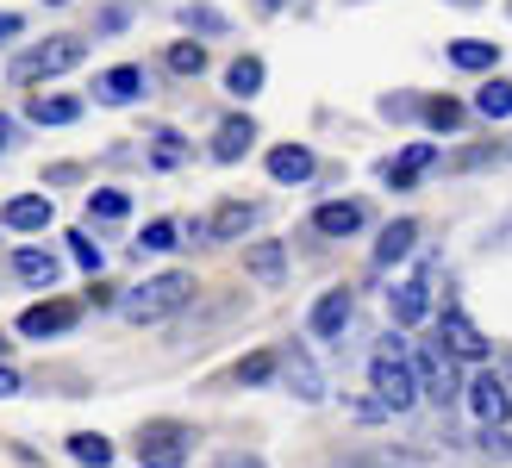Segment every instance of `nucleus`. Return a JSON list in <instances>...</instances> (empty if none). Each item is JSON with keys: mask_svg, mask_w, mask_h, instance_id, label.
Here are the masks:
<instances>
[{"mask_svg": "<svg viewBox=\"0 0 512 468\" xmlns=\"http://www.w3.org/2000/svg\"><path fill=\"white\" fill-rule=\"evenodd\" d=\"M157 163H163V169L182 163V138H175V132H157Z\"/></svg>", "mask_w": 512, "mask_h": 468, "instance_id": "34", "label": "nucleus"}, {"mask_svg": "<svg viewBox=\"0 0 512 468\" xmlns=\"http://www.w3.org/2000/svg\"><path fill=\"white\" fill-rule=\"evenodd\" d=\"M475 113L481 119H512V82H488L475 94Z\"/></svg>", "mask_w": 512, "mask_h": 468, "instance_id": "26", "label": "nucleus"}, {"mask_svg": "<svg viewBox=\"0 0 512 468\" xmlns=\"http://www.w3.org/2000/svg\"><path fill=\"white\" fill-rule=\"evenodd\" d=\"M469 412H475L488 431H500V425L512 419V394H506V381H500L494 369H481V375L469 381Z\"/></svg>", "mask_w": 512, "mask_h": 468, "instance_id": "7", "label": "nucleus"}, {"mask_svg": "<svg viewBox=\"0 0 512 468\" xmlns=\"http://www.w3.org/2000/svg\"><path fill=\"white\" fill-rule=\"evenodd\" d=\"M388 312H394V325H419L431 312V288L425 281H400V288L388 294Z\"/></svg>", "mask_w": 512, "mask_h": 468, "instance_id": "19", "label": "nucleus"}, {"mask_svg": "<svg viewBox=\"0 0 512 468\" xmlns=\"http://www.w3.org/2000/svg\"><path fill=\"white\" fill-rule=\"evenodd\" d=\"M169 69L175 75H200L207 69V44H169Z\"/></svg>", "mask_w": 512, "mask_h": 468, "instance_id": "29", "label": "nucleus"}, {"mask_svg": "<svg viewBox=\"0 0 512 468\" xmlns=\"http://www.w3.org/2000/svg\"><path fill=\"white\" fill-rule=\"evenodd\" d=\"M7 138H13V125H7V119H0V150H7Z\"/></svg>", "mask_w": 512, "mask_h": 468, "instance_id": "38", "label": "nucleus"}, {"mask_svg": "<svg viewBox=\"0 0 512 468\" xmlns=\"http://www.w3.org/2000/svg\"><path fill=\"white\" fill-rule=\"evenodd\" d=\"M350 312H356V300H350V288H331V294H319L313 300V337H344V325H350Z\"/></svg>", "mask_w": 512, "mask_h": 468, "instance_id": "11", "label": "nucleus"}, {"mask_svg": "<svg viewBox=\"0 0 512 468\" xmlns=\"http://www.w3.org/2000/svg\"><path fill=\"white\" fill-rule=\"evenodd\" d=\"M244 269L263 281V288H275V281L288 275V250H281V244H250L244 250Z\"/></svg>", "mask_w": 512, "mask_h": 468, "instance_id": "20", "label": "nucleus"}, {"mask_svg": "<svg viewBox=\"0 0 512 468\" xmlns=\"http://www.w3.org/2000/svg\"><path fill=\"white\" fill-rule=\"evenodd\" d=\"M369 387H375V406H381V412H406V406L419 400V369H413V356H406L400 337H388V344L375 350Z\"/></svg>", "mask_w": 512, "mask_h": 468, "instance_id": "1", "label": "nucleus"}, {"mask_svg": "<svg viewBox=\"0 0 512 468\" xmlns=\"http://www.w3.org/2000/svg\"><path fill=\"white\" fill-rule=\"evenodd\" d=\"M225 88H232L238 100H250L256 88H263V57H238L232 69H225Z\"/></svg>", "mask_w": 512, "mask_h": 468, "instance_id": "25", "label": "nucleus"}, {"mask_svg": "<svg viewBox=\"0 0 512 468\" xmlns=\"http://www.w3.org/2000/svg\"><path fill=\"white\" fill-rule=\"evenodd\" d=\"M88 213L94 219H125V213H132V194H125V188H94L88 194Z\"/></svg>", "mask_w": 512, "mask_h": 468, "instance_id": "27", "label": "nucleus"}, {"mask_svg": "<svg viewBox=\"0 0 512 468\" xmlns=\"http://www.w3.org/2000/svg\"><path fill=\"white\" fill-rule=\"evenodd\" d=\"M69 325H75V306L69 300H38V306L19 312V331L25 337H63Z\"/></svg>", "mask_w": 512, "mask_h": 468, "instance_id": "10", "label": "nucleus"}, {"mask_svg": "<svg viewBox=\"0 0 512 468\" xmlns=\"http://www.w3.org/2000/svg\"><path fill=\"white\" fill-rule=\"evenodd\" d=\"M413 238H419V225H413V219H394L388 231H381V244H375V263L394 269L400 256H413Z\"/></svg>", "mask_w": 512, "mask_h": 468, "instance_id": "22", "label": "nucleus"}, {"mask_svg": "<svg viewBox=\"0 0 512 468\" xmlns=\"http://www.w3.org/2000/svg\"><path fill=\"white\" fill-rule=\"evenodd\" d=\"M19 32H25V19H19V13H0V44L19 38Z\"/></svg>", "mask_w": 512, "mask_h": 468, "instance_id": "36", "label": "nucleus"}, {"mask_svg": "<svg viewBox=\"0 0 512 468\" xmlns=\"http://www.w3.org/2000/svg\"><path fill=\"white\" fill-rule=\"evenodd\" d=\"M413 369H419V394H431L438 406H450L456 394H463V387H456V362H450L444 350H419Z\"/></svg>", "mask_w": 512, "mask_h": 468, "instance_id": "8", "label": "nucleus"}, {"mask_svg": "<svg viewBox=\"0 0 512 468\" xmlns=\"http://www.w3.org/2000/svg\"><path fill=\"white\" fill-rule=\"evenodd\" d=\"M431 163H438V144H406L394 163H381V181H388V188H413Z\"/></svg>", "mask_w": 512, "mask_h": 468, "instance_id": "13", "label": "nucleus"}, {"mask_svg": "<svg viewBox=\"0 0 512 468\" xmlns=\"http://www.w3.org/2000/svg\"><path fill=\"white\" fill-rule=\"evenodd\" d=\"M313 169H319V163H313V150H306V144H275V150H269V175L288 181V188H294V181H306Z\"/></svg>", "mask_w": 512, "mask_h": 468, "instance_id": "18", "label": "nucleus"}, {"mask_svg": "<svg viewBox=\"0 0 512 468\" xmlns=\"http://www.w3.org/2000/svg\"><path fill=\"white\" fill-rule=\"evenodd\" d=\"M25 113H32V125H75L82 119V100L75 94H38Z\"/></svg>", "mask_w": 512, "mask_h": 468, "instance_id": "21", "label": "nucleus"}, {"mask_svg": "<svg viewBox=\"0 0 512 468\" xmlns=\"http://www.w3.org/2000/svg\"><path fill=\"white\" fill-rule=\"evenodd\" d=\"M213 468H269V462H263V456H244V450H232V456H219Z\"/></svg>", "mask_w": 512, "mask_h": 468, "instance_id": "35", "label": "nucleus"}, {"mask_svg": "<svg viewBox=\"0 0 512 468\" xmlns=\"http://www.w3.org/2000/svg\"><path fill=\"white\" fill-rule=\"evenodd\" d=\"M7 394H19V369H7V362H0V400Z\"/></svg>", "mask_w": 512, "mask_h": 468, "instance_id": "37", "label": "nucleus"}, {"mask_svg": "<svg viewBox=\"0 0 512 468\" xmlns=\"http://www.w3.org/2000/svg\"><path fill=\"white\" fill-rule=\"evenodd\" d=\"M188 294H194V275L188 269H169V275H150L144 288L125 294L119 312H125V319H138V325H157V319H169V312H182Z\"/></svg>", "mask_w": 512, "mask_h": 468, "instance_id": "2", "label": "nucleus"}, {"mask_svg": "<svg viewBox=\"0 0 512 468\" xmlns=\"http://www.w3.org/2000/svg\"><path fill=\"white\" fill-rule=\"evenodd\" d=\"M269 375H275V356H269V350L250 356V362H238V381H244V387H263Z\"/></svg>", "mask_w": 512, "mask_h": 468, "instance_id": "33", "label": "nucleus"}, {"mask_svg": "<svg viewBox=\"0 0 512 468\" xmlns=\"http://www.w3.org/2000/svg\"><path fill=\"white\" fill-rule=\"evenodd\" d=\"M182 25H188V32H200V38H219L225 32V13H213V7H182Z\"/></svg>", "mask_w": 512, "mask_h": 468, "instance_id": "30", "label": "nucleus"}, {"mask_svg": "<svg viewBox=\"0 0 512 468\" xmlns=\"http://www.w3.org/2000/svg\"><path fill=\"white\" fill-rule=\"evenodd\" d=\"M250 144H256V119H250V113L219 119V132H213V156H219V163H238Z\"/></svg>", "mask_w": 512, "mask_h": 468, "instance_id": "14", "label": "nucleus"}, {"mask_svg": "<svg viewBox=\"0 0 512 468\" xmlns=\"http://www.w3.org/2000/svg\"><path fill=\"white\" fill-rule=\"evenodd\" d=\"M250 225H256V206L250 200H225V206H213V213L194 225V238H219L225 244V238H244Z\"/></svg>", "mask_w": 512, "mask_h": 468, "instance_id": "9", "label": "nucleus"}, {"mask_svg": "<svg viewBox=\"0 0 512 468\" xmlns=\"http://www.w3.org/2000/svg\"><path fill=\"white\" fill-rule=\"evenodd\" d=\"M425 125H431V132H450V125H463V107H456V100H431Z\"/></svg>", "mask_w": 512, "mask_h": 468, "instance_id": "32", "label": "nucleus"}, {"mask_svg": "<svg viewBox=\"0 0 512 468\" xmlns=\"http://www.w3.org/2000/svg\"><path fill=\"white\" fill-rule=\"evenodd\" d=\"M94 94L107 100V107H125V100H138V94H144V69H138V63H113V69L94 82Z\"/></svg>", "mask_w": 512, "mask_h": 468, "instance_id": "15", "label": "nucleus"}, {"mask_svg": "<svg viewBox=\"0 0 512 468\" xmlns=\"http://www.w3.org/2000/svg\"><path fill=\"white\" fill-rule=\"evenodd\" d=\"M313 231L319 238H350V231H363V206L356 200H325L313 213Z\"/></svg>", "mask_w": 512, "mask_h": 468, "instance_id": "17", "label": "nucleus"}, {"mask_svg": "<svg viewBox=\"0 0 512 468\" xmlns=\"http://www.w3.org/2000/svg\"><path fill=\"white\" fill-rule=\"evenodd\" d=\"M50 219H57V206H50V194H19L0 206V225L7 231H44Z\"/></svg>", "mask_w": 512, "mask_h": 468, "instance_id": "12", "label": "nucleus"}, {"mask_svg": "<svg viewBox=\"0 0 512 468\" xmlns=\"http://www.w3.org/2000/svg\"><path fill=\"white\" fill-rule=\"evenodd\" d=\"M13 275L25 281V288H57V256L38 250V244H19L13 250Z\"/></svg>", "mask_w": 512, "mask_h": 468, "instance_id": "16", "label": "nucleus"}, {"mask_svg": "<svg viewBox=\"0 0 512 468\" xmlns=\"http://www.w3.org/2000/svg\"><path fill=\"white\" fill-rule=\"evenodd\" d=\"M163 256V250H175V219H150L144 225V238H138V256Z\"/></svg>", "mask_w": 512, "mask_h": 468, "instance_id": "28", "label": "nucleus"}, {"mask_svg": "<svg viewBox=\"0 0 512 468\" xmlns=\"http://www.w3.org/2000/svg\"><path fill=\"white\" fill-rule=\"evenodd\" d=\"M88 50L82 38H44L38 50H25V57H13V82H50V75H69L75 63H82Z\"/></svg>", "mask_w": 512, "mask_h": 468, "instance_id": "3", "label": "nucleus"}, {"mask_svg": "<svg viewBox=\"0 0 512 468\" xmlns=\"http://www.w3.org/2000/svg\"><path fill=\"white\" fill-rule=\"evenodd\" d=\"M188 444H194V437L182 425H150L138 437V468H182L188 462Z\"/></svg>", "mask_w": 512, "mask_h": 468, "instance_id": "6", "label": "nucleus"}, {"mask_svg": "<svg viewBox=\"0 0 512 468\" xmlns=\"http://www.w3.org/2000/svg\"><path fill=\"white\" fill-rule=\"evenodd\" d=\"M275 375L288 381V394H294V400H306V406H319V400H325V375H319V362L306 356L300 344H288V350L275 356Z\"/></svg>", "mask_w": 512, "mask_h": 468, "instance_id": "5", "label": "nucleus"}, {"mask_svg": "<svg viewBox=\"0 0 512 468\" xmlns=\"http://www.w3.org/2000/svg\"><path fill=\"white\" fill-rule=\"evenodd\" d=\"M0 362H7V337H0Z\"/></svg>", "mask_w": 512, "mask_h": 468, "instance_id": "40", "label": "nucleus"}, {"mask_svg": "<svg viewBox=\"0 0 512 468\" xmlns=\"http://www.w3.org/2000/svg\"><path fill=\"white\" fill-rule=\"evenodd\" d=\"M69 256H75V263H82L88 275H100V263H107V256H100V244L88 238V231H69Z\"/></svg>", "mask_w": 512, "mask_h": 468, "instance_id": "31", "label": "nucleus"}, {"mask_svg": "<svg viewBox=\"0 0 512 468\" xmlns=\"http://www.w3.org/2000/svg\"><path fill=\"white\" fill-rule=\"evenodd\" d=\"M69 456L82 462V468H107V462H113V444H107L100 431H75V437H69Z\"/></svg>", "mask_w": 512, "mask_h": 468, "instance_id": "24", "label": "nucleus"}, {"mask_svg": "<svg viewBox=\"0 0 512 468\" xmlns=\"http://www.w3.org/2000/svg\"><path fill=\"white\" fill-rule=\"evenodd\" d=\"M438 337H444V356L450 362H481V356H488V337H481V325L469 319L463 306H444Z\"/></svg>", "mask_w": 512, "mask_h": 468, "instance_id": "4", "label": "nucleus"}, {"mask_svg": "<svg viewBox=\"0 0 512 468\" xmlns=\"http://www.w3.org/2000/svg\"><path fill=\"white\" fill-rule=\"evenodd\" d=\"M44 7H69V0H44Z\"/></svg>", "mask_w": 512, "mask_h": 468, "instance_id": "39", "label": "nucleus"}, {"mask_svg": "<svg viewBox=\"0 0 512 468\" xmlns=\"http://www.w3.org/2000/svg\"><path fill=\"white\" fill-rule=\"evenodd\" d=\"M494 57H500V44H488V38H456V44H450V63L469 69V75L494 69Z\"/></svg>", "mask_w": 512, "mask_h": 468, "instance_id": "23", "label": "nucleus"}]
</instances>
